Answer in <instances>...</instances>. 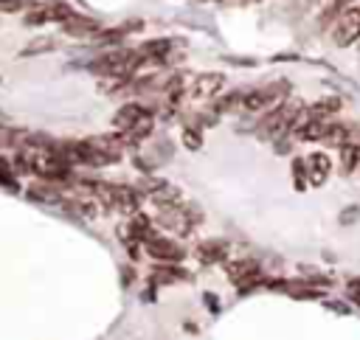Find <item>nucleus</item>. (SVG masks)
<instances>
[{"instance_id": "obj_1", "label": "nucleus", "mask_w": 360, "mask_h": 340, "mask_svg": "<svg viewBox=\"0 0 360 340\" xmlns=\"http://www.w3.org/2000/svg\"><path fill=\"white\" fill-rule=\"evenodd\" d=\"M143 65H146V59L138 48L135 51L132 48H112V51H104L101 56H96L90 62V70L104 76V79H129Z\"/></svg>"}, {"instance_id": "obj_2", "label": "nucleus", "mask_w": 360, "mask_h": 340, "mask_svg": "<svg viewBox=\"0 0 360 340\" xmlns=\"http://www.w3.org/2000/svg\"><path fill=\"white\" fill-rule=\"evenodd\" d=\"M290 90L287 81H270L264 87H256V90H245V98H242V112H264V110H276L278 104H284V93Z\"/></svg>"}, {"instance_id": "obj_3", "label": "nucleus", "mask_w": 360, "mask_h": 340, "mask_svg": "<svg viewBox=\"0 0 360 340\" xmlns=\"http://www.w3.org/2000/svg\"><path fill=\"white\" fill-rule=\"evenodd\" d=\"M202 219V214L200 211H194L191 205H174V208H163L160 214H158V222L166 228V230H172V233H180V236H186V233H191L194 230V225Z\"/></svg>"}, {"instance_id": "obj_4", "label": "nucleus", "mask_w": 360, "mask_h": 340, "mask_svg": "<svg viewBox=\"0 0 360 340\" xmlns=\"http://www.w3.org/2000/svg\"><path fill=\"white\" fill-rule=\"evenodd\" d=\"M332 39L338 48H349L360 39V6L340 11V17L332 25Z\"/></svg>"}, {"instance_id": "obj_5", "label": "nucleus", "mask_w": 360, "mask_h": 340, "mask_svg": "<svg viewBox=\"0 0 360 340\" xmlns=\"http://www.w3.org/2000/svg\"><path fill=\"white\" fill-rule=\"evenodd\" d=\"M76 11L68 6V3H45V6H34L28 14H25V22L28 25H48V22H68Z\"/></svg>"}, {"instance_id": "obj_6", "label": "nucleus", "mask_w": 360, "mask_h": 340, "mask_svg": "<svg viewBox=\"0 0 360 340\" xmlns=\"http://www.w3.org/2000/svg\"><path fill=\"white\" fill-rule=\"evenodd\" d=\"M222 87H225V76L217 73V70H208V73H197V76L188 81V96L205 101V98H214Z\"/></svg>"}, {"instance_id": "obj_7", "label": "nucleus", "mask_w": 360, "mask_h": 340, "mask_svg": "<svg viewBox=\"0 0 360 340\" xmlns=\"http://www.w3.org/2000/svg\"><path fill=\"white\" fill-rule=\"evenodd\" d=\"M146 118H152V112H149L143 104L129 101V104H124V107L115 112L112 124H115V129H118V132H129V129H135L138 124H143Z\"/></svg>"}, {"instance_id": "obj_8", "label": "nucleus", "mask_w": 360, "mask_h": 340, "mask_svg": "<svg viewBox=\"0 0 360 340\" xmlns=\"http://www.w3.org/2000/svg\"><path fill=\"white\" fill-rule=\"evenodd\" d=\"M146 250H149L152 259H158V261H163V264H174V261L183 259V247H180L177 242L166 239V236H152V239L146 242Z\"/></svg>"}, {"instance_id": "obj_9", "label": "nucleus", "mask_w": 360, "mask_h": 340, "mask_svg": "<svg viewBox=\"0 0 360 340\" xmlns=\"http://www.w3.org/2000/svg\"><path fill=\"white\" fill-rule=\"evenodd\" d=\"M304 169H307V180L312 185H323L332 171V160L326 157V152H312V155H307Z\"/></svg>"}, {"instance_id": "obj_10", "label": "nucleus", "mask_w": 360, "mask_h": 340, "mask_svg": "<svg viewBox=\"0 0 360 340\" xmlns=\"http://www.w3.org/2000/svg\"><path fill=\"white\" fill-rule=\"evenodd\" d=\"M228 275H231V281H233V284H239V287H250V284H256V281L262 278V270H259V264H256V261L242 259V261L228 264Z\"/></svg>"}, {"instance_id": "obj_11", "label": "nucleus", "mask_w": 360, "mask_h": 340, "mask_svg": "<svg viewBox=\"0 0 360 340\" xmlns=\"http://www.w3.org/2000/svg\"><path fill=\"white\" fill-rule=\"evenodd\" d=\"M28 197L37 200V202H48V205H62L65 202V191L56 185V183H37L28 188Z\"/></svg>"}, {"instance_id": "obj_12", "label": "nucleus", "mask_w": 360, "mask_h": 340, "mask_svg": "<svg viewBox=\"0 0 360 340\" xmlns=\"http://www.w3.org/2000/svg\"><path fill=\"white\" fill-rule=\"evenodd\" d=\"M225 256H228V242H222V239H208V242H200V247H197V259L205 264L225 261Z\"/></svg>"}, {"instance_id": "obj_13", "label": "nucleus", "mask_w": 360, "mask_h": 340, "mask_svg": "<svg viewBox=\"0 0 360 340\" xmlns=\"http://www.w3.org/2000/svg\"><path fill=\"white\" fill-rule=\"evenodd\" d=\"M357 166H360V143L357 140H349L340 149V171L343 174H352Z\"/></svg>"}, {"instance_id": "obj_14", "label": "nucleus", "mask_w": 360, "mask_h": 340, "mask_svg": "<svg viewBox=\"0 0 360 340\" xmlns=\"http://www.w3.org/2000/svg\"><path fill=\"white\" fill-rule=\"evenodd\" d=\"M340 110V98L338 96H326V98H321V101H315L312 107H307V112L312 115V118H329V115H335Z\"/></svg>"}, {"instance_id": "obj_15", "label": "nucleus", "mask_w": 360, "mask_h": 340, "mask_svg": "<svg viewBox=\"0 0 360 340\" xmlns=\"http://www.w3.org/2000/svg\"><path fill=\"white\" fill-rule=\"evenodd\" d=\"M321 143L343 149V146L349 143V129H346L343 124H335V121H329V126H326V132H323V140H321Z\"/></svg>"}, {"instance_id": "obj_16", "label": "nucleus", "mask_w": 360, "mask_h": 340, "mask_svg": "<svg viewBox=\"0 0 360 340\" xmlns=\"http://www.w3.org/2000/svg\"><path fill=\"white\" fill-rule=\"evenodd\" d=\"M65 31H68V34H96V31H98V22H96V20H87V17L73 14V17L65 22Z\"/></svg>"}, {"instance_id": "obj_17", "label": "nucleus", "mask_w": 360, "mask_h": 340, "mask_svg": "<svg viewBox=\"0 0 360 340\" xmlns=\"http://www.w3.org/2000/svg\"><path fill=\"white\" fill-rule=\"evenodd\" d=\"M186 273L183 270H177L174 264H160V267H155V273H152V284H172V281H180Z\"/></svg>"}, {"instance_id": "obj_18", "label": "nucleus", "mask_w": 360, "mask_h": 340, "mask_svg": "<svg viewBox=\"0 0 360 340\" xmlns=\"http://www.w3.org/2000/svg\"><path fill=\"white\" fill-rule=\"evenodd\" d=\"M0 183H3V185H8V188H14V185H17V183H14V171H11L8 160H3V157H0Z\"/></svg>"}, {"instance_id": "obj_19", "label": "nucleus", "mask_w": 360, "mask_h": 340, "mask_svg": "<svg viewBox=\"0 0 360 340\" xmlns=\"http://www.w3.org/2000/svg\"><path fill=\"white\" fill-rule=\"evenodd\" d=\"M183 140H186V146H188V149H200L202 135H200L197 129H186V132H183Z\"/></svg>"}, {"instance_id": "obj_20", "label": "nucleus", "mask_w": 360, "mask_h": 340, "mask_svg": "<svg viewBox=\"0 0 360 340\" xmlns=\"http://www.w3.org/2000/svg\"><path fill=\"white\" fill-rule=\"evenodd\" d=\"M22 6H25V0H0V11H6V14H17V11H22Z\"/></svg>"}, {"instance_id": "obj_21", "label": "nucleus", "mask_w": 360, "mask_h": 340, "mask_svg": "<svg viewBox=\"0 0 360 340\" xmlns=\"http://www.w3.org/2000/svg\"><path fill=\"white\" fill-rule=\"evenodd\" d=\"M34 48H53V39H37V42H31V45H28V51H25V53H34Z\"/></svg>"}, {"instance_id": "obj_22", "label": "nucleus", "mask_w": 360, "mask_h": 340, "mask_svg": "<svg viewBox=\"0 0 360 340\" xmlns=\"http://www.w3.org/2000/svg\"><path fill=\"white\" fill-rule=\"evenodd\" d=\"M357 216H360V208H352V211H343V214H340V222L346 225V222H354Z\"/></svg>"}, {"instance_id": "obj_23", "label": "nucleus", "mask_w": 360, "mask_h": 340, "mask_svg": "<svg viewBox=\"0 0 360 340\" xmlns=\"http://www.w3.org/2000/svg\"><path fill=\"white\" fill-rule=\"evenodd\" d=\"M0 124H3V115H0Z\"/></svg>"}, {"instance_id": "obj_24", "label": "nucleus", "mask_w": 360, "mask_h": 340, "mask_svg": "<svg viewBox=\"0 0 360 340\" xmlns=\"http://www.w3.org/2000/svg\"><path fill=\"white\" fill-rule=\"evenodd\" d=\"M335 3H343V0H335Z\"/></svg>"}]
</instances>
